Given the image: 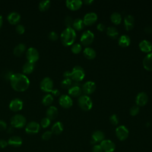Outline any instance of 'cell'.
Instances as JSON below:
<instances>
[{
    "label": "cell",
    "mask_w": 152,
    "mask_h": 152,
    "mask_svg": "<svg viewBox=\"0 0 152 152\" xmlns=\"http://www.w3.org/2000/svg\"><path fill=\"white\" fill-rule=\"evenodd\" d=\"M12 88L18 92L26 91L29 87L30 81L28 77L21 73H14L12 75L10 80Z\"/></svg>",
    "instance_id": "1"
},
{
    "label": "cell",
    "mask_w": 152,
    "mask_h": 152,
    "mask_svg": "<svg viewBox=\"0 0 152 152\" xmlns=\"http://www.w3.org/2000/svg\"><path fill=\"white\" fill-rule=\"evenodd\" d=\"M76 39V33L72 27H66L61 34V40L65 46L72 45Z\"/></svg>",
    "instance_id": "2"
},
{
    "label": "cell",
    "mask_w": 152,
    "mask_h": 152,
    "mask_svg": "<svg viewBox=\"0 0 152 152\" xmlns=\"http://www.w3.org/2000/svg\"><path fill=\"white\" fill-rule=\"evenodd\" d=\"M78 104L80 107L85 111L90 110L93 107V102L91 98L87 95H81L79 96Z\"/></svg>",
    "instance_id": "3"
},
{
    "label": "cell",
    "mask_w": 152,
    "mask_h": 152,
    "mask_svg": "<svg viewBox=\"0 0 152 152\" xmlns=\"http://www.w3.org/2000/svg\"><path fill=\"white\" fill-rule=\"evenodd\" d=\"M26 118L20 114H16L12 116L11 119V125L12 128H21L26 125Z\"/></svg>",
    "instance_id": "4"
},
{
    "label": "cell",
    "mask_w": 152,
    "mask_h": 152,
    "mask_svg": "<svg viewBox=\"0 0 152 152\" xmlns=\"http://www.w3.org/2000/svg\"><path fill=\"white\" fill-rule=\"evenodd\" d=\"M85 77V72L84 69L80 66H75L71 72V79L78 82L82 81Z\"/></svg>",
    "instance_id": "5"
},
{
    "label": "cell",
    "mask_w": 152,
    "mask_h": 152,
    "mask_svg": "<svg viewBox=\"0 0 152 152\" xmlns=\"http://www.w3.org/2000/svg\"><path fill=\"white\" fill-rule=\"evenodd\" d=\"M26 56L28 62L34 64L39 58V53L37 49L30 47L27 50Z\"/></svg>",
    "instance_id": "6"
},
{
    "label": "cell",
    "mask_w": 152,
    "mask_h": 152,
    "mask_svg": "<svg viewBox=\"0 0 152 152\" xmlns=\"http://www.w3.org/2000/svg\"><path fill=\"white\" fill-rule=\"evenodd\" d=\"M40 89L45 92H51L53 89V82L52 80L48 77H45L42 80L40 83Z\"/></svg>",
    "instance_id": "7"
},
{
    "label": "cell",
    "mask_w": 152,
    "mask_h": 152,
    "mask_svg": "<svg viewBox=\"0 0 152 152\" xmlns=\"http://www.w3.org/2000/svg\"><path fill=\"white\" fill-rule=\"evenodd\" d=\"M94 35L92 31L90 30L84 31L80 37V42L84 46H88L90 45L94 40Z\"/></svg>",
    "instance_id": "8"
},
{
    "label": "cell",
    "mask_w": 152,
    "mask_h": 152,
    "mask_svg": "<svg viewBox=\"0 0 152 152\" xmlns=\"http://www.w3.org/2000/svg\"><path fill=\"white\" fill-rule=\"evenodd\" d=\"M115 134L120 141H124L128 137L129 131L125 126L120 125L116 128Z\"/></svg>",
    "instance_id": "9"
},
{
    "label": "cell",
    "mask_w": 152,
    "mask_h": 152,
    "mask_svg": "<svg viewBox=\"0 0 152 152\" xmlns=\"http://www.w3.org/2000/svg\"><path fill=\"white\" fill-rule=\"evenodd\" d=\"M40 129V125L37 122L31 121L26 124L25 131L28 134H35L39 132Z\"/></svg>",
    "instance_id": "10"
},
{
    "label": "cell",
    "mask_w": 152,
    "mask_h": 152,
    "mask_svg": "<svg viewBox=\"0 0 152 152\" xmlns=\"http://www.w3.org/2000/svg\"><path fill=\"white\" fill-rule=\"evenodd\" d=\"M100 145L104 152H113L116 148L115 144L110 140H104L100 142Z\"/></svg>",
    "instance_id": "11"
},
{
    "label": "cell",
    "mask_w": 152,
    "mask_h": 152,
    "mask_svg": "<svg viewBox=\"0 0 152 152\" xmlns=\"http://www.w3.org/2000/svg\"><path fill=\"white\" fill-rule=\"evenodd\" d=\"M82 91L85 95H89L92 94L96 88V85L93 81H88L83 84L82 86Z\"/></svg>",
    "instance_id": "12"
},
{
    "label": "cell",
    "mask_w": 152,
    "mask_h": 152,
    "mask_svg": "<svg viewBox=\"0 0 152 152\" xmlns=\"http://www.w3.org/2000/svg\"><path fill=\"white\" fill-rule=\"evenodd\" d=\"M59 103L62 107L68 109L72 106L73 102L70 96L66 94H62L59 98Z\"/></svg>",
    "instance_id": "13"
},
{
    "label": "cell",
    "mask_w": 152,
    "mask_h": 152,
    "mask_svg": "<svg viewBox=\"0 0 152 152\" xmlns=\"http://www.w3.org/2000/svg\"><path fill=\"white\" fill-rule=\"evenodd\" d=\"M23 107V102L19 98L12 99L9 104L10 109L13 112H18L22 109Z\"/></svg>",
    "instance_id": "14"
},
{
    "label": "cell",
    "mask_w": 152,
    "mask_h": 152,
    "mask_svg": "<svg viewBox=\"0 0 152 152\" xmlns=\"http://www.w3.org/2000/svg\"><path fill=\"white\" fill-rule=\"evenodd\" d=\"M97 20V15L95 12H90L87 13L84 18H83V22L84 25L86 26H90L94 24Z\"/></svg>",
    "instance_id": "15"
},
{
    "label": "cell",
    "mask_w": 152,
    "mask_h": 152,
    "mask_svg": "<svg viewBox=\"0 0 152 152\" xmlns=\"http://www.w3.org/2000/svg\"><path fill=\"white\" fill-rule=\"evenodd\" d=\"M82 88L78 83L72 84L71 87L68 89V94L73 97H79L82 93Z\"/></svg>",
    "instance_id": "16"
},
{
    "label": "cell",
    "mask_w": 152,
    "mask_h": 152,
    "mask_svg": "<svg viewBox=\"0 0 152 152\" xmlns=\"http://www.w3.org/2000/svg\"><path fill=\"white\" fill-rule=\"evenodd\" d=\"M148 99V96L145 92H140L136 96L135 102L137 106H144L147 104Z\"/></svg>",
    "instance_id": "17"
},
{
    "label": "cell",
    "mask_w": 152,
    "mask_h": 152,
    "mask_svg": "<svg viewBox=\"0 0 152 152\" xmlns=\"http://www.w3.org/2000/svg\"><path fill=\"white\" fill-rule=\"evenodd\" d=\"M65 3L68 8L72 11H75L81 8L83 1L81 0H67Z\"/></svg>",
    "instance_id": "18"
},
{
    "label": "cell",
    "mask_w": 152,
    "mask_h": 152,
    "mask_svg": "<svg viewBox=\"0 0 152 152\" xmlns=\"http://www.w3.org/2000/svg\"><path fill=\"white\" fill-rule=\"evenodd\" d=\"M104 134L102 131L96 130L92 134L91 143L94 144L97 142H101L103 140H104Z\"/></svg>",
    "instance_id": "19"
},
{
    "label": "cell",
    "mask_w": 152,
    "mask_h": 152,
    "mask_svg": "<svg viewBox=\"0 0 152 152\" xmlns=\"http://www.w3.org/2000/svg\"><path fill=\"white\" fill-rule=\"evenodd\" d=\"M21 19V16L17 12H11L7 16L8 21L12 25L18 24Z\"/></svg>",
    "instance_id": "20"
},
{
    "label": "cell",
    "mask_w": 152,
    "mask_h": 152,
    "mask_svg": "<svg viewBox=\"0 0 152 152\" xmlns=\"http://www.w3.org/2000/svg\"><path fill=\"white\" fill-rule=\"evenodd\" d=\"M8 145H10L14 147H18L22 145L23 140L19 136L13 135L8 139Z\"/></svg>",
    "instance_id": "21"
},
{
    "label": "cell",
    "mask_w": 152,
    "mask_h": 152,
    "mask_svg": "<svg viewBox=\"0 0 152 152\" xmlns=\"http://www.w3.org/2000/svg\"><path fill=\"white\" fill-rule=\"evenodd\" d=\"M134 17L132 15H127L124 18V26L126 30L129 31L133 28L134 26Z\"/></svg>",
    "instance_id": "22"
},
{
    "label": "cell",
    "mask_w": 152,
    "mask_h": 152,
    "mask_svg": "<svg viewBox=\"0 0 152 152\" xmlns=\"http://www.w3.org/2000/svg\"><path fill=\"white\" fill-rule=\"evenodd\" d=\"M139 48L141 51L148 53L151 52L152 50V44L147 40H143L140 42Z\"/></svg>",
    "instance_id": "23"
},
{
    "label": "cell",
    "mask_w": 152,
    "mask_h": 152,
    "mask_svg": "<svg viewBox=\"0 0 152 152\" xmlns=\"http://www.w3.org/2000/svg\"><path fill=\"white\" fill-rule=\"evenodd\" d=\"M144 68L148 71H152V53L147 54L142 61Z\"/></svg>",
    "instance_id": "24"
},
{
    "label": "cell",
    "mask_w": 152,
    "mask_h": 152,
    "mask_svg": "<svg viewBox=\"0 0 152 152\" xmlns=\"http://www.w3.org/2000/svg\"><path fill=\"white\" fill-rule=\"evenodd\" d=\"M58 114V109L54 106H49L46 112V117L48 118L49 119H55Z\"/></svg>",
    "instance_id": "25"
},
{
    "label": "cell",
    "mask_w": 152,
    "mask_h": 152,
    "mask_svg": "<svg viewBox=\"0 0 152 152\" xmlns=\"http://www.w3.org/2000/svg\"><path fill=\"white\" fill-rule=\"evenodd\" d=\"M64 130V125L61 122H56L51 128V132L55 135H59Z\"/></svg>",
    "instance_id": "26"
},
{
    "label": "cell",
    "mask_w": 152,
    "mask_h": 152,
    "mask_svg": "<svg viewBox=\"0 0 152 152\" xmlns=\"http://www.w3.org/2000/svg\"><path fill=\"white\" fill-rule=\"evenodd\" d=\"M26 49V46L24 43H19L14 48L13 53L16 56H20L24 53Z\"/></svg>",
    "instance_id": "27"
},
{
    "label": "cell",
    "mask_w": 152,
    "mask_h": 152,
    "mask_svg": "<svg viewBox=\"0 0 152 152\" xmlns=\"http://www.w3.org/2000/svg\"><path fill=\"white\" fill-rule=\"evenodd\" d=\"M83 55L88 59H93L96 56V52L94 49L87 47L84 49Z\"/></svg>",
    "instance_id": "28"
},
{
    "label": "cell",
    "mask_w": 152,
    "mask_h": 152,
    "mask_svg": "<svg viewBox=\"0 0 152 152\" xmlns=\"http://www.w3.org/2000/svg\"><path fill=\"white\" fill-rule=\"evenodd\" d=\"M34 67H35L34 64L27 61L23 66V68H22L23 72L24 74V75L30 74L34 71Z\"/></svg>",
    "instance_id": "29"
},
{
    "label": "cell",
    "mask_w": 152,
    "mask_h": 152,
    "mask_svg": "<svg viewBox=\"0 0 152 152\" xmlns=\"http://www.w3.org/2000/svg\"><path fill=\"white\" fill-rule=\"evenodd\" d=\"M131 43L130 37L126 34H123L119 38L118 44L121 47H127Z\"/></svg>",
    "instance_id": "30"
},
{
    "label": "cell",
    "mask_w": 152,
    "mask_h": 152,
    "mask_svg": "<svg viewBox=\"0 0 152 152\" xmlns=\"http://www.w3.org/2000/svg\"><path fill=\"white\" fill-rule=\"evenodd\" d=\"M107 34L112 39H116L118 36V30L113 26L108 27L106 29Z\"/></svg>",
    "instance_id": "31"
},
{
    "label": "cell",
    "mask_w": 152,
    "mask_h": 152,
    "mask_svg": "<svg viewBox=\"0 0 152 152\" xmlns=\"http://www.w3.org/2000/svg\"><path fill=\"white\" fill-rule=\"evenodd\" d=\"M110 20L115 24H119L122 21V16L120 13L118 12H113L110 15Z\"/></svg>",
    "instance_id": "32"
},
{
    "label": "cell",
    "mask_w": 152,
    "mask_h": 152,
    "mask_svg": "<svg viewBox=\"0 0 152 152\" xmlns=\"http://www.w3.org/2000/svg\"><path fill=\"white\" fill-rule=\"evenodd\" d=\"M84 23L83 22V20L81 18H76L74 20L72 26L74 28V30H82L84 27Z\"/></svg>",
    "instance_id": "33"
},
{
    "label": "cell",
    "mask_w": 152,
    "mask_h": 152,
    "mask_svg": "<svg viewBox=\"0 0 152 152\" xmlns=\"http://www.w3.org/2000/svg\"><path fill=\"white\" fill-rule=\"evenodd\" d=\"M50 6V1L49 0L41 1L39 4V9L41 11H45L48 10Z\"/></svg>",
    "instance_id": "34"
},
{
    "label": "cell",
    "mask_w": 152,
    "mask_h": 152,
    "mask_svg": "<svg viewBox=\"0 0 152 152\" xmlns=\"http://www.w3.org/2000/svg\"><path fill=\"white\" fill-rule=\"evenodd\" d=\"M53 101V96L50 94H47L45 95L42 100V103L45 106H49L50 105Z\"/></svg>",
    "instance_id": "35"
},
{
    "label": "cell",
    "mask_w": 152,
    "mask_h": 152,
    "mask_svg": "<svg viewBox=\"0 0 152 152\" xmlns=\"http://www.w3.org/2000/svg\"><path fill=\"white\" fill-rule=\"evenodd\" d=\"M72 80L70 78H64L61 83V87L64 89H69L72 86Z\"/></svg>",
    "instance_id": "36"
},
{
    "label": "cell",
    "mask_w": 152,
    "mask_h": 152,
    "mask_svg": "<svg viewBox=\"0 0 152 152\" xmlns=\"http://www.w3.org/2000/svg\"><path fill=\"white\" fill-rule=\"evenodd\" d=\"M71 49V51L73 53L78 54L81 51L82 46L80 43H74L72 45Z\"/></svg>",
    "instance_id": "37"
},
{
    "label": "cell",
    "mask_w": 152,
    "mask_h": 152,
    "mask_svg": "<svg viewBox=\"0 0 152 152\" xmlns=\"http://www.w3.org/2000/svg\"><path fill=\"white\" fill-rule=\"evenodd\" d=\"M50 121L51 120L49 119L47 117L43 118V119H42V120L40 121V126L42 127L43 128H46L48 127L50 124Z\"/></svg>",
    "instance_id": "38"
},
{
    "label": "cell",
    "mask_w": 152,
    "mask_h": 152,
    "mask_svg": "<svg viewBox=\"0 0 152 152\" xmlns=\"http://www.w3.org/2000/svg\"><path fill=\"white\" fill-rule=\"evenodd\" d=\"M140 112L139 106L137 105L132 106L129 109V114L131 116H136Z\"/></svg>",
    "instance_id": "39"
},
{
    "label": "cell",
    "mask_w": 152,
    "mask_h": 152,
    "mask_svg": "<svg viewBox=\"0 0 152 152\" xmlns=\"http://www.w3.org/2000/svg\"><path fill=\"white\" fill-rule=\"evenodd\" d=\"M74 20L71 16H66L64 20V24L66 27H71L73 24Z\"/></svg>",
    "instance_id": "40"
},
{
    "label": "cell",
    "mask_w": 152,
    "mask_h": 152,
    "mask_svg": "<svg viewBox=\"0 0 152 152\" xmlns=\"http://www.w3.org/2000/svg\"><path fill=\"white\" fill-rule=\"evenodd\" d=\"M110 122L113 125H117L119 123V119L115 114L112 115L109 118Z\"/></svg>",
    "instance_id": "41"
},
{
    "label": "cell",
    "mask_w": 152,
    "mask_h": 152,
    "mask_svg": "<svg viewBox=\"0 0 152 152\" xmlns=\"http://www.w3.org/2000/svg\"><path fill=\"white\" fill-rule=\"evenodd\" d=\"M52 136V132H51V131H46L42 135V138L43 140L47 141L50 140Z\"/></svg>",
    "instance_id": "42"
},
{
    "label": "cell",
    "mask_w": 152,
    "mask_h": 152,
    "mask_svg": "<svg viewBox=\"0 0 152 152\" xmlns=\"http://www.w3.org/2000/svg\"><path fill=\"white\" fill-rule=\"evenodd\" d=\"M15 30H16L17 33H18L20 34H23L24 33V31H25V27H24V26L23 24H18L16 26Z\"/></svg>",
    "instance_id": "43"
},
{
    "label": "cell",
    "mask_w": 152,
    "mask_h": 152,
    "mask_svg": "<svg viewBox=\"0 0 152 152\" xmlns=\"http://www.w3.org/2000/svg\"><path fill=\"white\" fill-rule=\"evenodd\" d=\"M48 37L50 40H51L52 41H55L58 39V35L55 31H52L49 33Z\"/></svg>",
    "instance_id": "44"
},
{
    "label": "cell",
    "mask_w": 152,
    "mask_h": 152,
    "mask_svg": "<svg viewBox=\"0 0 152 152\" xmlns=\"http://www.w3.org/2000/svg\"><path fill=\"white\" fill-rule=\"evenodd\" d=\"M92 152H104L100 144H94L92 148Z\"/></svg>",
    "instance_id": "45"
},
{
    "label": "cell",
    "mask_w": 152,
    "mask_h": 152,
    "mask_svg": "<svg viewBox=\"0 0 152 152\" xmlns=\"http://www.w3.org/2000/svg\"><path fill=\"white\" fill-rule=\"evenodd\" d=\"M7 123L3 121V120H1L0 119V131H4L7 129Z\"/></svg>",
    "instance_id": "46"
},
{
    "label": "cell",
    "mask_w": 152,
    "mask_h": 152,
    "mask_svg": "<svg viewBox=\"0 0 152 152\" xmlns=\"http://www.w3.org/2000/svg\"><path fill=\"white\" fill-rule=\"evenodd\" d=\"M8 145V141H7L6 140H4V139L0 140V148H5Z\"/></svg>",
    "instance_id": "47"
},
{
    "label": "cell",
    "mask_w": 152,
    "mask_h": 152,
    "mask_svg": "<svg viewBox=\"0 0 152 152\" xmlns=\"http://www.w3.org/2000/svg\"><path fill=\"white\" fill-rule=\"evenodd\" d=\"M97 29L100 31H103L106 29L105 25L103 23H99L97 26Z\"/></svg>",
    "instance_id": "48"
},
{
    "label": "cell",
    "mask_w": 152,
    "mask_h": 152,
    "mask_svg": "<svg viewBox=\"0 0 152 152\" xmlns=\"http://www.w3.org/2000/svg\"><path fill=\"white\" fill-rule=\"evenodd\" d=\"M64 78H70L71 79V72L69 71H66L63 74Z\"/></svg>",
    "instance_id": "49"
},
{
    "label": "cell",
    "mask_w": 152,
    "mask_h": 152,
    "mask_svg": "<svg viewBox=\"0 0 152 152\" xmlns=\"http://www.w3.org/2000/svg\"><path fill=\"white\" fill-rule=\"evenodd\" d=\"M51 93H52V94L55 96H58L60 95V91L58 89H56V88H55V89H53L51 91Z\"/></svg>",
    "instance_id": "50"
},
{
    "label": "cell",
    "mask_w": 152,
    "mask_h": 152,
    "mask_svg": "<svg viewBox=\"0 0 152 152\" xmlns=\"http://www.w3.org/2000/svg\"><path fill=\"white\" fill-rule=\"evenodd\" d=\"M144 30L147 33H152V27H151V26H147L145 28Z\"/></svg>",
    "instance_id": "51"
},
{
    "label": "cell",
    "mask_w": 152,
    "mask_h": 152,
    "mask_svg": "<svg viewBox=\"0 0 152 152\" xmlns=\"http://www.w3.org/2000/svg\"><path fill=\"white\" fill-rule=\"evenodd\" d=\"M83 2L86 5H90L93 2V0H84L83 1Z\"/></svg>",
    "instance_id": "52"
},
{
    "label": "cell",
    "mask_w": 152,
    "mask_h": 152,
    "mask_svg": "<svg viewBox=\"0 0 152 152\" xmlns=\"http://www.w3.org/2000/svg\"><path fill=\"white\" fill-rule=\"evenodd\" d=\"M2 24H3V18H2V16L0 14V28H1Z\"/></svg>",
    "instance_id": "53"
},
{
    "label": "cell",
    "mask_w": 152,
    "mask_h": 152,
    "mask_svg": "<svg viewBox=\"0 0 152 152\" xmlns=\"http://www.w3.org/2000/svg\"><path fill=\"white\" fill-rule=\"evenodd\" d=\"M12 132V128H9V129H8V132L11 133V132Z\"/></svg>",
    "instance_id": "54"
}]
</instances>
